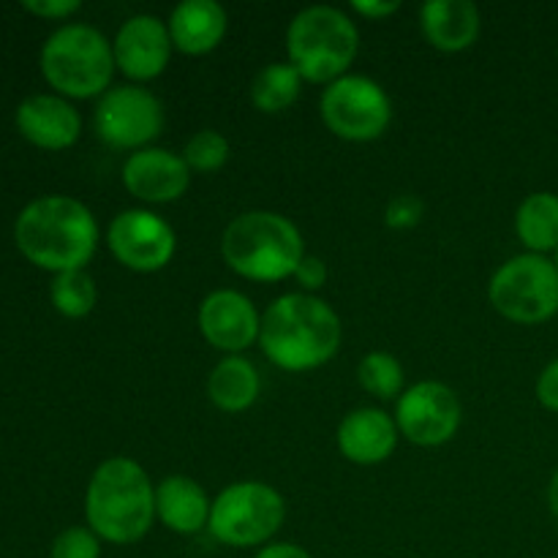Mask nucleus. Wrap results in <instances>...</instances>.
<instances>
[{
  "label": "nucleus",
  "mask_w": 558,
  "mask_h": 558,
  "mask_svg": "<svg viewBox=\"0 0 558 558\" xmlns=\"http://www.w3.org/2000/svg\"><path fill=\"white\" fill-rule=\"evenodd\" d=\"M221 254L238 276L272 283L294 276L305 259V243L298 223L281 213L248 210L227 223Z\"/></svg>",
  "instance_id": "obj_4"
},
{
  "label": "nucleus",
  "mask_w": 558,
  "mask_h": 558,
  "mask_svg": "<svg viewBox=\"0 0 558 558\" xmlns=\"http://www.w3.org/2000/svg\"><path fill=\"white\" fill-rule=\"evenodd\" d=\"M515 232L529 254H548L558 248V194L534 191L515 213Z\"/></svg>",
  "instance_id": "obj_22"
},
{
  "label": "nucleus",
  "mask_w": 558,
  "mask_h": 558,
  "mask_svg": "<svg viewBox=\"0 0 558 558\" xmlns=\"http://www.w3.org/2000/svg\"><path fill=\"white\" fill-rule=\"evenodd\" d=\"M87 526L112 545H134L156 521V488L134 458L98 463L85 490Z\"/></svg>",
  "instance_id": "obj_3"
},
{
  "label": "nucleus",
  "mask_w": 558,
  "mask_h": 558,
  "mask_svg": "<svg viewBox=\"0 0 558 558\" xmlns=\"http://www.w3.org/2000/svg\"><path fill=\"white\" fill-rule=\"evenodd\" d=\"M49 298L58 314L69 316V319H82L96 308V281L87 270H69L58 272L49 287Z\"/></svg>",
  "instance_id": "obj_25"
},
{
  "label": "nucleus",
  "mask_w": 558,
  "mask_h": 558,
  "mask_svg": "<svg viewBox=\"0 0 558 558\" xmlns=\"http://www.w3.org/2000/svg\"><path fill=\"white\" fill-rule=\"evenodd\" d=\"M22 9L31 14L44 16V20H65L82 9L80 0H25Z\"/></svg>",
  "instance_id": "obj_29"
},
{
  "label": "nucleus",
  "mask_w": 558,
  "mask_h": 558,
  "mask_svg": "<svg viewBox=\"0 0 558 558\" xmlns=\"http://www.w3.org/2000/svg\"><path fill=\"white\" fill-rule=\"evenodd\" d=\"M96 131L107 145L123 147V150H142L150 147L163 131V104L156 93L136 85L109 87L96 104Z\"/></svg>",
  "instance_id": "obj_10"
},
{
  "label": "nucleus",
  "mask_w": 558,
  "mask_h": 558,
  "mask_svg": "<svg viewBox=\"0 0 558 558\" xmlns=\"http://www.w3.org/2000/svg\"><path fill=\"white\" fill-rule=\"evenodd\" d=\"M396 417L376 407H360L349 412L338 425V450L357 466H376L396 452L398 445Z\"/></svg>",
  "instance_id": "obj_17"
},
{
  "label": "nucleus",
  "mask_w": 558,
  "mask_h": 558,
  "mask_svg": "<svg viewBox=\"0 0 558 558\" xmlns=\"http://www.w3.org/2000/svg\"><path fill=\"white\" fill-rule=\"evenodd\" d=\"M554 262H556V267H558V248H556V256H554Z\"/></svg>",
  "instance_id": "obj_35"
},
{
  "label": "nucleus",
  "mask_w": 558,
  "mask_h": 558,
  "mask_svg": "<svg viewBox=\"0 0 558 558\" xmlns=\"http://www.w3.org/2000/svg\"><path fill=\"white\" fill-rule=\"evenodd\" d=\"M172 36L169 25L156 14H134L118 27L112 41L114 65L129 80L147 82L163 74L172 58Z\"/></svg>",
  "instance_id": "obj_13"
},
{
  "label": "nucleus",
  "mask_w": 558,
  "mask_h": 558,
  "mask_svg": "<svg viewBox=\"0 0 558 558\" xmlns=\"http://www.w3.org/2000/svg\"><path fill=\"white\" fill-rule=\"evenodd\" d=\"M213 501L185 474H169L156 488V518L174 534H199L210 523Z\"/></svg>",
  "instance_id": "obj_19"
},
{
  "label": "nucleus",
  "mask_w": 558,
  "mask_h": 558,
  "mask_svg": "<svg viewBox=\"0 0 558 558\" xmlns=\"http://www.w3.org/2000/svg\"><path fill=\"white\" fill-rule=\"evenodd\" d=\"M227 11L216 0H183L172 9L167 25L174 49L185 54H207L227 33Z\"/></svg>",
  "instance_id": "obj_20"
},
{
  "label": "nucleus",
  "mask_w": 558,
  "mask_h": 558,
  "mask_svg": "<svg viewBox=\"0 0 558 558\" xmlns=\"http://www.w3.org/2000/svg\"><path fill=\"white\" fill-rule=\"evenodd\" d=\"M425 38L441 52H463L483 31V16L472 0H428L420 9Z\"/></svg>",
  "instance_id": "obj_18"
},
{
  "label": "nucleus",
  "mask_w": 558,
  "mask_h": 558,
  "mask_svg": "<svg viewBox=\"0 0 558 558\" xmlns=\"http://www.w3.org/2000/svg\"><path fill=\"white\" fill-rule=\"evenodd\" d=\"M259 390V371L243 354H227L207 376V398L227 414H240L254 407Z\"/></svg>",
  "instance_id": "obj_21"
},
{
  "label": "nucleus",
  "mask_w": 558,
  "mask_h": 558,
  "mask_svg": "<svg viewBox=\"0 0 558 558\" xmlns=\"http://www.w3.org/2000/svg\"><path fill=\"white\" fill-rule=\"evenodd\" d=\"M425 205L420 196L414 194H398L396 199H390V205L385 207V223L390 229H412L423 221Z\"/></svg>",
  "instance_id": "obj_28"
},
{
  "label": "nucleus",
  "mask_w": 558,
  "mask_h": 558,
  "mask_svg": "<svg viewBox=\"0 0 558 558\" xmlns=\"http://www.w3.org/2000/svg\"><path fill=\"white\" fill-rule=\"evenodd\" d=\"M254 558H311V554L300 548V545L272 543V545H265V548H262Z\"/></svg>",
  "instance_id": "obj_33"
},
{
  "label": "nucleus",
  "mask_w": 558,
  "mask_h": 558,
  "mask_svg": "<svg viewBox=\"0 0 558 558\" xmlns=\"http://www.w3.org/2000/svg\"><path fill=\"white\" fill-rule=\"evenodd\" d=\"M16 129L44 150H65L82 134V114L71 101L52 93H36L16 107Z\"/></svg>",
  "instance_id": "obj_16"
},
{
  "label": "nucleus",
  "mask_w": 558,
  "mask_h": 558,
  "mask_svg": "<svg viewBox=\"0 0 558 558\" xmlns=\"http://www.w3.org/2000/svg\"><path fill=\"white\" fill-rule=\"evenodd\" d=\"M107 245L114 259L136 272H156L172 262L178 234L172 223L145 207L118 213L107 229Z\"/></svg>",
  "instance_id": "obj_12"
},
{
  "label": "nucleus",
  "mask_w": 558,
  "mask_h": 558,
  "mask_svg": "<svg viewBox=\"0 0 558 558\" xmlns=\"http://www.w3.org/2000/svg\"><path fill=\"white\" fill-rule=\"evenodd\" d=\"M488 300L505 319L543 325L558 314V267L543 254H518L490 276Z\"/></svg>",
  "instance_id": "obj_8"
},
{
  "label": "nucleus",
  "mask_w": 558,
  "mask_h": 558,
  "mask_svg": "<svg viewBox=\"0 0 558 558\" xmlns=\"http://www.w3.org/2000/svg\"><path fill=\"white\" fill-rule=\"evenodd\" d=\"M287 501L272 485L245 480L223 488L213 501L210 529L218 543L229 548H256L270 543L283 526Z\"/></svg>",
  "instance_id": "obj_7"
},
{
  "label": "nucleus",
  "mask_w": 558,
  "mask_h": 558,
  "mask_svg": "<svg viewBox=\"0 0 558 558\" xmlns=\"http://www.w3.org/2000/svg\"><path fill=\"white\" fill-rule=\"evenodd\" d=\"M199 330L210 347L240 354L259 341L262 316L256 305L238 289H216L199 305Z\"/></svg>",
  "instance_id": "obj_14"
},
{
  "label": "nucleus",
  "mask_w": 558,
  "mask_h": 558,
  "mask_svg": "<svg viewBox=\"0 0 558 558\" xmlns=\"http://www.w3.org/2000/svg\"><path fill=\"white\" fill-rule=\"evenodd\" d=\"M300 87H303L300 71L289 60L287 63L276 60V63H267L251 82V104L265 114L283 112L298 101Z\"/></svg>",
  "instance_id": "obj_23"
},
{
  "label": "nucleus",
  "mask_w": 558,
  "mask_h": 558,
  "mask_svg": "<svg viewBox=\"0 0 558 558\" xmlns=\"http://www.w3.org/2000/svg\"><path fill=\"white\" fill-rule=\"evenodd\" d=\"M123 185L131 196L150 205L174 202L189 191L191 167L183 156L163 147H142L123 163Z\"/></svg>",
  "instance_id": "obj_15"
},
{
  "label": "nucleus",
  "mask_w": 558,
  "mask_h": 558,
  "mask_svg": "<svg viewBox=\"0 0 558 558\" xmlns=\"http://www.w3.org/2000/svg\"><path fill=\"white\" fill-rule=\"evenodd\" d=\"M349 9L368 16V20H385V16L396 14L401 9V0H354Z\"/></svg>",
  "instance_id": "obj_32"
},
{
  "label": "nucleus",
  "mask_w": 558,
  "mask_h": 558,
  "mask_svg": "<svg viewBox=\"0 0 558 558\" xmlns=\"http://www.w3.org/2000/svg\"><path fill=\"white\" fill-rule=\"evenodd\" d=\"M461 398L445 381H417L396 403L398 434L417 447L447 445L461 428Z\"/></svg>",
  "instance_id": "obj_11"
},
{
  "label": "nucleus",
  "mask_w": 558,
  "mask_h": 558,
  "mask_svg": "<svg viewBox=\"0 0 558 558\" xmlns=\"http://www.w3.org/2000/svg\"><path fill=\"white\" fill-rule=\"evenodd\" d=\"M357 381L365 392H371L379 401H398L407 390V376L403 365L390 352H368L357 365Z\"/></svg>",
  "instance_id": "obj_24"
},
{
  "label": "nucleus",
  "mask_w": 558,
  "mask_h": 558,
  "mask_svg": "<svg viewBox=\"0 0 558 558\" xmlns=\"http://www.w3.org/2000/svg\"><path fill=\"white\" fill-rule=\"evenodd\" d=\"M360 33L352 16L336 5H308L289 22V63L300 76L319 85L341 80L357 58Z\"/></svg>",
  "instance_id": "obj_5"
},
{
  "label": "nucleus",
  "mask_w": 558,
  "mask_h": 558,
  "mask_svg": "<svg viewBox=\"0 0 558 558\" xmlns=\"http://www.w3.org/2000/svg\"><path fill=\"white\" fill-rule=\"evenodd\" d=\"M327 129L349 142L379 140L392 120V101L385 87L365 74H347L330 82L319 98Z\"/></svg>",
  "instance_id": "obj_9"
},
{
  "label": "nucleus",
  "mask_w": 558,
  "mask_h": 558,
  "mask_svg": "<svg viewBox=\"0 0 558 558\" xmlns=\"http://www.w3.org/2000/svg\"><path fill=\"white\" fill-rule=\"evenodd\" d=\"M294 278H298L300 287H303V289H308V292H316V289L325 287L327 265L319 259V256L305 254V259L300 262L298 270H294Z\"/></svg>",
  "instance_id": "obj_30"
},
{
  "label": "nucleus",
  "mask_w": 558,
  "mask_h": 558,
  "mask_svg": "<svg viewBox=\"0 0 558 558\" xmlns=\"http://www.w3.org/2000/svg\"><path fill=\"white\" fill-rule=\"evenodd\" d=\"M537 398L545 409L558 414V357L543 368L537 379Z\"/></svg>",
  "instance_id": "obj_31"
},
{
  "label": "nucleus",
  "mask_w": 558,
  "mask_h": 558,
  "mask_svg": "<svg viewBox=\"0 0 558 558\" xmlns=\"http://www.w3.org/2000/svg\"><path fill=\"white\" fill-rule=\"evenodd\" d=\"M49 558H101V537L90 526H71L54 537Z\"/></svg>",
  "instance_id": "obj_27"
},
{
  "label": "nucleus",
  "mask_w": 558,
  "mask_h": 558,
  "mask_svg": "<svg viewBox=\"0 0 558 558\" xmlns=\"http://www.w3.org/2000/svg\"><path fill=\"white\" fill-rule=\"evenodd\" d=\"M183 158L191 172H216L229 158V140L216 129H202L185 142Z\"/></svg>",
  "instance_id": "obj_26"
},
{
  "label": "nucleus",
  "mask_w": 558,
  "mask_h": 558,
  "mask_svg": "<svg viewBox=\"0 0 558 558\" xmlns=\"http://www.w3.org/2000/svg\"><path fill=\"white\" fill-rule=\"evenodd\" d=\"M16 248L49 272L85 270L98 245V221L85 202L47 194L22 207L14 221Z\"/></svg>",
  "instance_id": "obj_2"
},
{
  "label": "nucleus",
  "mask_w": 558,
  "mask_h": 558,
  "mask_svg": "<svg viewBox=\"0 0 558 558\" xmlns=\"http://www.w3.org/2000/svg\"><path fill=\"white\" fill-rule=\"evenodd\" d=\"M114 69L112 41L87 22L60 25L41 47V74L60 96H104Z\"/></svg>",
  "instance_id": "obj_6"
},
{
  "label": "nucleus",
  "mask_w": 558,
  "mask_h": 558,
  "mask_svg": "<svg viewBox=\"0 0 558 558\" xmlns=\"http://www.w3.org/2000/svg\"><path fill=\"white\" fill-rule=\"evenodd\" d=\"M341 316L316 294H281L262 314V352L272 365L292 374L330 363L341 349Z\"/></svg>",
  "instance_id": "obj_1"
},
{
  "label": "nucleus",
  "mask_w": 558,
  "mask_h": 558,
  "mask_svg": "<svg viewBox=\"0 0 558 558\" xmlns=\"http://www.w3.org/2000/svg\"><path fill=\"white\" fill-rule=\"evenodd\" d=\"M548 505H550V512L558 518V469L554 477H550V485H548Z\"/></svg>",
  "instance_id": "obj_34"
}]
</instances>
